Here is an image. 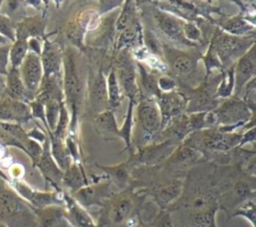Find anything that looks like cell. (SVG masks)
I'll use <instances>...</instances> for the list:
<instances>
[{
    "label": "cell",
    "instance_id": "1",
    "mask_svg": "<svg viewBox=\"0 0 256 227\" xmlns=\"http://www.w3.org/2000/svg\"><path fill=\"white\" fill-rule=\"evenodd\" d=\"M147 196L132 186L114 193L100 206L98 227H134L142 218ZM144 220V219H143Z\"/></svg>",
    "mask_w": 256,
    "mask_h": 227
},
{
    "label": "cell",
    "instance_id": "2",
    "mask_svg": "<svg viewBox=\"0 0 256 227\" xmlns=\"http://www.w3.org/2000/svg\"><path fill=\"white\" fill-rule=\"evenodd\" d=\"M84 65L79 51L68 46L63 51V94L64 102L70 113V135L76 134L78 116L84 101L87 81Z\"/></svg>",
    "mask_w": 256,
    "mask_h": 227
},
{
    "label": "cell",
    "instance_id": "3",
    "mask_svg": "<svg viewBox=\"0 0 256 227\" xmlns=\"http://www.w3.org/2000/svg\"><path fill=\"white\" fill-rule=\"evenodd\" d=\"M202 53L198 47L181 50L163 43V61L167 66V74L172 76L178 87H196L198 65Z\"/></svg>",
    "mask_w": 256,
    "mask_h": 227
},
{
    "label": "cell",
    "instance_id": "4",
    "mask_svg": "<svg viewBox=\"0 0 256 227\" xmlns=\"http://www.w3.org/2000/svg\"><path fill=\"white\" fill-rule=\"evenodd\" d=\"M0 222L7 227H34L36 225L33 209L1 179Z\"/></svg>",
    "mask_w": 256,
    "mask_h": 227
},
{
    "label": "cell",
    "instance_id": "5",
    "mask_svg": "<svg viewBox=\"0 0 256 227\" xmlns=\"http://www.w3.org/2000/svg\"><path fill=\"white\" fill-rule=\"evenodd\" d=\"M222 71L205 75L202 82L196 87L180 86L177 88V90L186 97V114L209 112L217 107L220 99L217 98L216 92L222 78Z\"/></svg>",
    "mask_w": 256,
    "mask_h": 227
},
{
    "label": "cell",
    "instance_id": "6",
    "mask_svg": "<svg viewBox=\"0 0 256 227\" xmlns=\"http://www.w3.org/2000/svg\"><path fill=\"white\" fill-rule=\"evenodd\" d=\"M216 53L222 68L232 66L252 45L255 44V35L234 36L215 28L209 43Z\"/></svg>",
    "mask_w": 256,
    "mask_h": 227
},
{
    "label": "cell",
    "instance_id": "7",
    "mask_svg": "<svg viewBox=\"0 0 256 227\" xmlns=\"http://www.w3.org/2000/svg\"><path fill=\"white\" fill-rule=\"evenodd\" d=\"M136 149L157 142L161 131V116L154 99H139L136 103Z\"/></svg>",
    "mask_w": 256,
    "mask_h": 227
},
{
    "label": "cell",
    "instance_id": "8",
    "mask_svg": "<svg viewBox=\"0 0 256 227\" xmlns=\"http://www.w3.org/2000/svg\"><path fill=\"white\" fill-rule=\"evenodd\" d=\"M217 126H232L241 129L256 113H253L246 104L236 96L221 99L217 107L211 111Z\"/></svg>",
    "mask_w": 256,
    "mask_h": 227
},
{
    "label": "cell",
    "instance_id": "9",
    "mask_svg": "<svg viewBox=\"0 0 256 227\" xmlns=\"http://www.w3.org/2000/svg\"><path fill=\"white\" fill-rule=\"evenodd\" d=\"M113 68L123 95L127 96L129 100H133L137 103L139 100L137 67L132 53L128 50L117 52Z\"/></svg>",
    "mask_w": 256,
    "mask_h": 227
},
{
    "label": "cell",
    "instance_id": "10",
    "mask_svg": "<svg viewBox=\"0 0 256 227\" xmlns=\"http://www.w3.org/2000/svg\"><path fill=\"white\" fill-rule=\"evenodd\" d=\"M148 12L152 18V22L161 35L165 36L173 42H177L180 45H183L186 48L198 47L197 45H194L185 39L183 34V18L174 15L169 11L163 10L155 5L150 6Z\"/></svg>",
    "mask_w": 256,
    "mask_h": 227
},
{
    "label": "cell",
    "instance_id": "11",
    "mask_svg": "<svg viewBox=\"0 0 256 227\" xmlns=\"http://www.w3.org/2000/svg\"><path fill=\"white\" fill-rule=\"evenodd\" d=\"M178 145L180 144L171 140L151 143L136 149L129 155L128 161L133 168L159 166L167 160Z\"/></svg>",
    "mask_w": 256,
    "mask_h": 227
},
{
    "label": "cell",
    "instance_id": "12",
    "mask_svg": "<svg viewBox=\"0 0 256 227\" xmlns=\"http://www.w3.org/2000/svg\"><path fill=\"white\" fill-rule=\"evenodd\" d=\"M112 186V183L104 178L96 182H91L70 195L85 209L92 206L100 207L115 193Z\"/></svg>",
    "mask_w": 256,
    "mask_h": 227
},
{
    "label": "cell",
    "instance_id": "13",
    "mask_svg": "<svg viewBox=\"0 0 256 227\" xmlns=\"http://www.w3.org/2000/svg\"><path fill=\"white\" fill-rule=\"evenodd\" d=\"M18 69L27 92L28 100L30 102L35 99L43 78V69L40 56L28 51L25 59Z\"/></svg>",
    "mask_w": 256,
    "mask_h": 227
},
{
    "label": "cell",
    "instance_id": "14",
    "mask_svg": "<svg viewBox=\"0 0 256 227\" xmlns=\"http://www.w3.org/2000/svg\"><path fill=\"white\" fill-rule=\"evenodd\" d=\"M17 194L26 201L33 210L42 209L50 205H63L62 192L57 191H38L32 189L22 181H15L13 183Z\"/></svg>",
    "mask_w": 256,
    "mask_h": 227
},
{
    "label": "cell",
    "instance_id": "15",
    "mask_svg": "<svg viewBox=\"0 0 256 227\" xmlns=\"http://www.w3.org/2000/svg\"><path fill=\"white\" fill-rule=\"evenodd\" d=\"M87 96L90 111L95 115L109 109L106 78L101 67L89 74L87 79Z\"/></svg>",
    "mask_w": 256,
    "mask_h": 227
},
{
    "label": "cell",
    "instance_id": "16",
    "mask_svg": "<svg viewBox=\"0 0 256 227\" xmlns=\"http://www.w3.org/2000/svg\"><path fill=\"white\" fill-rule=\"evenodd\" d=\"M256 77V48L252 45L234 63V91L233 96L239 97L244 86Z\"/></svg>",
    "mask_w": 256,
    "mask_h": 227
},
{
    "label": "cell",
    "instance_id": "17",
    "mask_svg": "<svg viewBox=\"0 0 256 227\" xmlns=\"http://www.w3.org/2000/svg\"><path fill=\"white\" fill-rule=\"evenodd\" d=\"M161 116V130L175 117L186 114V97L178 90L171 92H161L156 99Z\"/></svg>",
    "mask_w": 256,
    "mask_h": 227
},
{
    "label": "cell",
    "instance_id": "18",
    "mask_svg": "<svg viewBox=\"0 0 256 227\" xmlns=\"http://www.w3.org/2000/svg\"><path fill=\"white\" fill-rule=\"evenodd\" d=\"M97 12L91 9L81 11L78 15L70 20L66 25L65 35L66 38L72 44V47L77 50H82L85 47L84 40L89 26L94 21L93 19L97 16Z\"/></svg>",
    "mask_w": 256,
    "mask_h": 227
},
{
    "label": "cell",
    "instance_id": "19",
    "mask_svg": "<svg viewBox=\"0 0 256 227\" xmlns=\"http://www.w3.org/2000/svg\"><path fill=\"white\" fill-rule=\"evenodd\" d=\"M40 59L43 77L63 76V50L58 43L45 38L42 44Z\"/></svg>",
    "mask_w": 256,
    "mask_h": 227
},
{
    "label": "cell",
    "instance_id": "20",
    "mask_svg": "<svg viewBox=\"0 0 256 227\" xmlns=\"http://www.w3.org/2000/svg\"><path fill=\"white\" fill-rule=\"evenodd\" d=\"M43 150L40 158L34 166L38 167L41 171L44 179L48 182L57 192H63L61 182L63 177V171L59 168L50 152V143L48 136L43 142Z\"/></svg>",
    "mask_w": 256,
    "mask_h": 227
},
{
    "label": "cell",
    "instance_id": "21",
    "mask_svg": "<svg viewBox=\"0 0 256 227\" xmlns=\"http://www.w3.org/2000/svg\"><path fill=\"white\" fill-rule=\"evenodd\" d=\"M136 67L139 99L145 98L156 100L161 94V91L158 87V78L161 73L149 68L147 65L140 61H136Z\"/></svg>",
    "mask_w": 256,
    "mask_h": 227
},
{
    "label": "cell",
    "instance_id": "22",
    "mask_svg": "<svg viewBox=\"0 0 256 227\" xmlns=\"http://www.w3.org/2000/svg\"><path fill=\"white\" fill-rule=\"evenodd\" d=\"M32 118L29 104L7 96L0 98V121L21 124Z\"/></svg>",
    "mask_w": 256,
    "mask_h": 227
},
{
    "label": "cell",
    "instance_id": "23",
    "mask_svg": "<svg viewBox=\"0 0 256 227\" xmlns=\"http://www.w3.org/2000/svg\"><path fill=\"white\" fill-rule=\"evenodd\" d=\"M62 198L66 219L72 227H98L87 209L82 207L69 193L63 191Z\"/></svg>",
    "mask_w": 256,
    "mask_h": 227
},
{
    "label": "cell",
    "instance_id": "24",
    "mask_svg": "<svg viewBox=\"0 0 256 227\" xmlns=\"http://www.w3.org/2000/svg\"><path fill=\"white\" fill-rule=\"evenodd\" d=\"M95 167L102 172V174L112 183V185H115L120 190L130 186L133 167L128 160L116 165L95 164Z\"/></svg>",
    "mask_w": 256,
    "mask_h": 227
},
{
    "label": "cell",
    "instance_id": "25",
    "mask_svg": "<svg viewBox=\"0 0 256 227\" xmlns=\"http://www.w3.org/2000/svg\"><path fill=\"white\" fill-rule=\"evenodd\" d=\"M33 211L36 216V227H72L66 219L63 205H50Z\"/></svg>",
    "mask_w": 256,
    "mask_h": 227
},
{
    "label": "cell",
    "instance_id": "26",
    "mask_svg": "<svg viewBox=\"0 0 256 227\" xmlns=\"http://www.w3.org/2000/svg\"><path fill=\"white\" fill-rule=\"evenodd\" d=\"M89 183V177L81 162H72L71 165L63 171L61 182L62 190L69 194H73Z\"/></svg>",
    "mask_w": 256,
    "mask_h": 227
},
{
    "label": "cell",
    "instance_id": "27",
    "mask_svg": "<svg viewBox=\"0 0 256 227\" xmlns=\"http://www.w3.org/2000/svg\"><path fill=\"white\" fill-rule=\"evenodd\" d=\"M143 26L140 20L134 22L130 26L126 27L124 30L119 32L118 38L115 43L116 52L122 50H128L130 52L143 46L142 37Z\"/></svg>",
    "mask_w": 256,
    "mask_h": 227
},
{
    "label": "cell",
    "instance_id": "28",
    "mask_svg": "<svg viewBox=\"0 0 256 227\" xmlns=\"http://www.w3.org/2000/svg\"><path fill=\"white\" fill-rule=\"evenodd\" d=\"M45 22L40 15L28 17L15 26L16 40L44 37Z\"/></svg>",
    "mask_w": 256,
    "mask_h": 227
},
{
    "label": "cell",
    "instance_id": "29",
    "mask_svg": "<svg viewBox=\"0 0 256 227\" xmlns=\"http://www.w3.org/2000/svg\"><path fill=\"white\" fill-rule=\"evenodd\" d=\"M218 28L223 32L234 36L255 35V24L247 20L242 14L226 18L219 24Z\"/></svg>",
    "mask_w": 256,
    "mask_h": 227
},
{
    "label": "cell",
    "instance_id": "30",
    "mask_svg": "<svg viewBox=\"0 0 256 227\" xmlns=\"http://www.w3.org/2000/svg\"><path fill=\"white\" fill-rule=\"evenodd\" d=\"M5 96L18 101L26 102L28 100L27 92L20 77L19 69L17 68H9L5 77Z\"/></svg>",
    "mask_w": 256,
    "mask_h": 227
},
{
    "label": "cell",
    "instance_id": "31",
    "mask_svg": "<svg viewBox=\"0 0 256 227\" xmlns=\"http://www.w3.org/2000/svg\"><path fill=\"white\" fill-rule=\"evenodd\" d=\"M48 138L50 143V152L62 171H65L73 162L71 155L65 145V140L55 137L51 132H48Z\"/></svg>",
    "mask_w": 256,
    "mask_h": 227
},
{
    "label": "cell",
    "instance_id": "32",
    "mask_svg": "<svg viewBox=\"0 0 256 227\" xmlns=\"http://www.w3.org/2000/svg\"><path fill=\"white\" fill-rule=\"evenodd\" d=\"M139 19V9L137 2L132 0H126L123 2L120 12L115 21V30L121 32L126 27L130 26Z\"/></svg>",
    "mask_w": 256,
    "mask_h": 227
},
{
    "label": "cell",
    "instance_id": "33",
    "mask_svg": "<svg viewBox=\"0 0 256 227\" xmlns=\"http://www.w3.org/2000/svg\"><path fill=\"white\" fill-rule=\"evenodd\" d=\"M136 102L133 100H129L128 107L126 111L125 118L121 127L119 128L118 137H120L125 144L124 151H127L130 154L133 153V145H132V137H133V127H134V109Z\"/></svg>",
    "mask_w": 256,
    "mask_h": 227
},
{
    "label": "cell",
    "instance_id": "34",
    "mask_svg": "<svg viewBox=\"0 0 256 227\" xmlns=\"http://www.w3.org/2000/svg\"><path fill=\"white\" fill-rule=\"evenodd\" d=\"M219 207L212 206L198 210H189L191 227H216V214Z\"/></svg>",
    "mask_w": 256,
    "mask_h": 227
},
{
    "label": "cell",
    "instance_id": "35",
    "mask_svg": "<svg viewBox=\"0 0 256 227\" xmlns=\"http://www.w3.org/2000/svg\"><path fill=\"white\" fill-rule=\"evenodd\" d=\"M106 88H107V97H108V105L109 109L114 111L117 109L122 102L123 93L121 87L119 85L116 73L114 68L112 67L106 77Z\"/></svg>",
    "mask_w": 256,
    "mask_h": 227
},
{
    "label": "cell",
    "instance_id": "36",
    "mask_svg": "<svg viewBox=\"0 0 256 227\" xmlns=\"http://www.w3.org/2000/svg\"><path fill=\"white\" fill-rule=\"evenodd\" d=\"M94 121L96 125V129L100 133H104L117 136L119 134V127L117 125V121L114 115V111L108 109L94 116Z\"/></svg>",
    "mask_w": 256,
    "mask_h": 227
},
{
    "label": "cell",
    "instance_id": "37",
    "mask_svg": "<svg viewBox=\"0 0 256 227\" xmlns=\"http://www.w3.org/2000/svg\"><path fill=\"white\" fill-rule=\"evenodd\" d=\"M143 47L148 54L163 59V42L160 38L148 27L143 26L142 31Z\"/></svg>",
    "mask_w": 256,
    "mask_h": 227
},
{
    "label": "cell",
    "instance_id": "38",
    "mask_svg": "<svg viewBox=\"0 0 256 227\" xmlns=\"http://www.w3.org/2000/svg\"><path fill=\"white\" fill-rule=\"evenodd\" d=\"M28 43L27 40H15L12 45H10L9 50V61L11 63V68H19L28 53Z\"/></svg>",
    "mask_w": 256,
    "mask_h": 227
},
{
    "label": "cell",
    "instance_id": "39",
    "mask_svg": "<svg viewBox=\"0 0 256 227\" xmlns=\"http://www.w3.org/2000/svg\"><path fill=\"white\" fill-rule=\"evenodd\" d=\"M69 127H70V113L68 111V108L65 105V102L62 101L60 103V113H59L56 127L54 131L51 133L55 137L65 140V138L69 133Z\"/></svg>",
    "mask_w": 256,
    "mask_h": 227
},
{
    "label": "cell",
    "instance_id": "40",
    "mask_svg": "<svg viewBox=\"0 0 256 227\" xmlns=\"http://www.w3.org/2000/svg\"><path fill=\"white\" fill-rule=\"evenodd\" d=\"M61 102L57 101V100H51L44 104L47 132H53L56 127L59 113H60V103Z\"/></svg>",
    "mask_w": 256,
    "mask_h": 227
},
{
    "label": "cell",
    "instance_id": "41",
    "mask_svg": "<svg viewBox=\"0 0 256 227\" xmlns=\"http://www.w3.org/2000/svg\"><path fill=\"white\" fill-rule=\"evenodd\" d=\"M236 216H241L247 219L252 227H255V218H256V204H255V199H250L245 202H243L241 205H239L232 213V217Z\"/></svg>",
    "mask_w": 256,
    "mask_h": 227
},
{
    "label": "cell",
    "instance_id": "42",
    "mask_svg": "<svg viewBox=\"0 0 256 227\" xmlns=\"http://www.w3.org/2000/svg\"><path fill=\"white\" fill-rule=\"evenodd\" d=\"M240 99L253 113H256V77L251 79L244 86Z\"/></svg>",
    "mask_w": 256,
    "mask_h": 227
},
{
    "label": "cell",
    "instance_id": "43",
    "mask_svg": "<svg viewBox=\"0 0 256 227\" xmlns=\"http://www.w3.org/2000/svg\"><path fill=\"white\" fill-rule=\"evenodd\" d=\"M183 34L187 41H189L190 43L197 45V46H198V42H200L202 40L201 30L194 22H191L189 20L184 19Z\"/></svg>",
    "mask_w": 256,
    "mask_h": 227
},
{
    "label": "cell",
    "instance_id": "44",
    "mask_svg": "<svg viewBox=\"0 0 256 227\" xmlns=\"http://www.w3.org/2000/svg\"><path fill=\"white\" fill-rule=\"evenodd\" d=\"M151 227H178L173 220L172 212L169 210H159L150 222Z\"/></svg>",
    "mask_w": 256,
    "mask_h": 227
},
{
    "label": "cell",
    "instance_id": "45",
    "mask_svg": "<svg viewBox=\"0 0 256 227\" xmlns=\"http://www.w3.org/2000/svg\"><path fill=\"white\" fill-rule=\"evenodd\" d=\"M206 113L207 112H196V113L187 114L188 124L191 132L207 128Z\"/></svg>",
    "mask_w": 256,
    "mask_h": 227
},
{
    "label": "cell",
    "instance_id": "46",
    "mask_svg": "<svg viewBox=\"0 0 256 227\" xmlns=\"http://www.w3.org/2000/svg\"><path fill=\"white\" fill-rule=\"evenodd\" d=\"M0 34L6 39H9L13 42L16 40L15 26L13 24V21L10 18L1 16V15H0Z\"/></svg>",
    "mask_w": 256,
    "mask_h": 227
},
{
    "label": "cell",
    "instance_id": "47",
    "mask_svg": "<svg viewBox=\"0 0 256 227\" xmlns=\"http://www.w3.org/2000/svg\"><path fill=\"white\" fill-rule=\"evenodd\" d=\"M158 87L161 92H171L178 88V82L168 74H161L158 78Z\"/></svg>",
    "mask_w": 256,
    "mask_h": 227
},
{
    "label": "cell",
    "instance_id": "48",
    "mask_svg": "<svg viewBox=\"0 0 256 227\" xmlns=\"http://www.w3.org/2000/svg\"><path fill=\"white\" fill-rule=\"evenodd\" d=\"M29 107L31 110V115L32 117H35L37 119H40L43 124L45 125L46 129H47V124H46V120H45V109H44V105L42 103H40L37 100H32L29 103Z\"/></svg>",
    "mask_w": 256,
    "mask_h": 227
},
{
    "label": "cell",
    "instance_id": "49",
    "mask_svg": "<svg viewBox=\"0 0 256 227\" xmlns=\"http://www.w3.org/2000/svg\"><path fill=\"white\" fill-rule=\"evenodd\" d=\"M10 45H0V75L7 74V64L9 61Z\"/></svg>",
    "mask_w": 256,
    "mask_h": 227
},
{
    "label": "cell",
    "instance_id": "50",
    "mask_svg": "<svg viewBox=\"0 0 256 227\" xmlns=\"http://www.w3.org/2000/svg\"><path fill=\"white\" fill-rule=\"evenodd\" d=\"M255 139H256V129H255V127H252L250 129L244 130L242 132L241 139H240L238 147H243L244 145L249 144V143H251L254 146Z\"/></svg>",
    "mask_w": 256,
    "mask_h": 227
},
{
    "label": "cell",
    "instance_id": "51",
    "mask_svg": "<svg viewBox=\"0 0 256 227\" xmlns=\"http://www.w3.org/2000/svg\"><path fill=\"white\" fill-rule=\"evenodd\" d=\"M27 43H28V50L30 52H33L40 56L41 51H42V45H41L39 39L38 38H29L27 40Z\"/></svg>",
    "mask_w": 256,
    "mask_h": 227
},
{
    "label": "cell",
    "instance_id": "52",
    "mask_svg": "<svg viewBox=\"0 0 256 227\" xmlns=\"http://www.w3.org/2000/svg\"><path fill=\"white\" fill-rule=\"evenodd\" d=\"M4 91H5V79H4V76L0 75V98L5 95Z\"/></svg>",
    "mask_w": 256,
    "mask_h": 227
},
{
    "label": "cell",
    "instance_id": "53",
    "mask_svg": "<svg viewBox=\"0 0 256 227\" xmlns=\"http://www.w3.org/2000/svg\"><path fill=\"white\" fill-rule=\"evenodd\" d=\"M134 227H151V225H150V222H147V221L141 219Z\"/></svg>",
    "mask_w": 256,
    "mask_h": 227
},
{
    "label": "cell",
    "instance_id": "54",
    "mask_svg": "<svg viewBox=\"0 0 256 227\" xmlns=\"http://www.w3.org/2000/svg\"><path fill=\"white\" fill-rule=\"evenodd\" d=\"M8 40L0 34V45H8Z\"/></svg>",
    "mask_w": 256,
    "mask_h": 227
},
{
    "label": "cell",
    "instance_id": "55",
    "mask_svg": "<svg viewBox=\"0 0 256 227\" xmlns=\"http://www.w3.org/2000/svg\"><path fill=\"white\" fill-rule=\"evenodd\" d=\"M0 227H7V226H6L5 224H3V223H1V222H0Z\"/></svg>",
    "mask_w": 256,
    "mask_h": 227
},
{
    "label": "cell",
    "instance_id": "56",
    "mask_svg": "<svg viewBox=\"0 0 256 227\" xmlns=\"http://www.w3.org/2000/svg\"><path fill=\"white\" fill-rule=\"evenodd\" d=\"M1 3H2V2H1V1H0V6H1Z\"/></svg>",
    "mask_w": 256,
    "mask_h": 227
},
{
    "label": "cell",
    "instance_id": "57",
    "mask_svg": "<svg viewBox=\"0 0 256 227\" xmlns=\"http://www.w3.org/2000/svg\"><path fill=\"white\" fill-rule=\"evenodd\" d=\"M34 227H36V225H35V226H34Z\"/></svg>",
    "mask_w": 256,
    "mask_h": 227
},
{
    "label": "cell",
    "instance_id": "58",
    "mask_svg": "<svg viewBox=\"0 0 256 227\" xmlns=\"http://www.w3.org/2000/svg\"><path fill=\"white\" fill-rule=\"evenodd\" d=\"M216 227H217V226H216Z\"/></svg>",
    "mask_w": 256,
    "mask_h": 227
}]
</instances>
